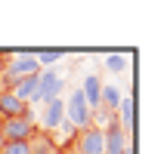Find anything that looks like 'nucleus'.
<instances>
[{"instance_id": "obj_1", "label": "nucleus", "mask_w": 161, "mask_h": 154, "mask_svg": "<svg viewBox=\"0 0 161 154\" xmlns=\"http://www.w3.org/2000/svg\"><path fill=\"white\" fill-rule=\"evenodd\" d=\"M0 133H3V142H31L34 139V120H31V114L3 120Z\"/></svg>"}, {"instance_id": "obj_2", "label": "nucleus", "mask_w": 161, "mask_h": 154, "mask_svg": "<svg viewBox=\"0 0 161 154\" xmlns=\"http://www.w3.org/2000/svg\"><path fill=\"white\" fill-rule=\"evenodd\" d=\"M28 74H40L34 56H16V59H9V62L3 65V77L13 80V83H19L22 77H28Z\"/></svg>"}, {"instance_id": "obj_3", "label": "nucleus", "mask_w": 161, "mask_h": 154, "mask_svg": "<svg viewBox=\"0 0 161 154\" xmlns=\"http://www.w3.org/2000/svg\"><path fill=\"white\" fill-rule=\"evenodd\" d=\"M127 148H130V133L121 130L118 120L108 130H102V154H124Z\"/></svg>"}, {"instance_id": "obj_4", "label": "nucleus", "mask_w": 161, "mask_h": 154, "mask_svg": "<svg viewBox=\"0 0 161 154\" xmlns=\"http://www.w3.org/2000/svg\"><path fill=\"white\" fill-rule=\"evenodd\" d=\"M62 90V77L56 71H40L37 74V93H34V102H50V99H59Z\"/></svg>"}, {"instance_id": "obj_5", "label": "nucleus", "mask_w": 161, "mask_h": 154, "mask_svg": "<svg viewBox=\"0 0 161 154\" xmlns=\"http://www.w3.org/2000/svg\"><path fill=\"white\" fill-rule=\"evenodd\" d=\"M75 151L78 154H102V130L99 126H84L78 133Z\"/></svg>"}, {"instance_id": "obj_6", "label": "nucleus", "mask_w": 161, "mask_h": 154, "mask_svg": "<svg viewBox=\"0 0 161 154\" xmlns=\"http://www.w3.org/2000/svg\"><path fill=\"white\" fill-rule=\"evenodd\" d=\"M65 117L75 123V126H90V108H87V102H84V96H80V90H75V96L65 102Z\"/></svg>"}, {"instance_id": "obj_7", "label": "nucleus", "mask_w": 161, "mask_h": 154, "mask_svg": "<svg viewBox=\"0 0 161 154\" xmlns=\"http://www.w3.org/2000/svg\"><path fill=\"white\" fill-rule=\"evenodd\" d=\"M28 114V105L16 99L9 90H0V117L3 120H13V117H25Z\"/></svg>"}, {"instance_id": "obj_8", "label": "nucleus", "mask_w": 161, "mask_h": 154, "mask_svg": "<svg viewBox=\"0 0 161 154\" xmlns=\"http://www.w3.org/2000/svg\"><path fill=\"white\" fill-rule=\"evenodd\" d=\"M16 99H22L25 105L28 102H34V93H37V74H28V77H22L19 83H13V90H9Z\"/></svg>"}, {"instance_id": "obj_9", "label": "nucleus", "mask_w": 161, "mask_h": 154, "mask_svg": "<svg viewBox=\"0 0 161 154\" xmlns=\"http://www.w3.org/2000/svg\"><path fill=\"white\" fill-rule=\"evenodd\" d=\"M80 96L87 102V108H99V96H102V83L96 74H90L84 80V86H80Z\"/></svg>"}, {"instance_id": "obj_10", "label": "nucleus", "mask_w": 161, "mask_h": 154, "mask_svg": "<svg viewBox=\"0 0 161 154\" xmlns=\"http://www.w3.org/2000/svg\"><path fill=\"white\" fill-rule=\"evenodd\" d=\"M62 120H65V102L62 99H50L47 108H43V123L53 130V126H59Z\"/></svg>"}, {"instance_id": "obj_11", "label": "nucleus", "mask_w": 161, "mask_h": 154, "mask_svg": "<svg viewBox=\"0 0 161 154\" xmlns=\"http://www.w3.org/2000/svg\"><path fill=\"white\" fill-rule=\"evenodd\" d=\"M118 114H121V120H118V126L124 130V133H130L133 130V99H121V105H118Z\"/></svg>"}, {"instance_id": "obj_12", "label": "nucleus", "mask_w": 161, "mask_h": 154, "mask_svg": "<svg viewBox=\"0 0 161 154\" xmlns=\"http://www.w3.org/2000/svg\"><path fill=\"white\" fill-rule=\"evenodd\" d=\"M121 99H124V96H121V90H118V86H112V83H108V86H102L99 102L105 105V108H118V105H121Z\"/></svg>"}, {"instance_id": "obj_13", "label": "nucleus", "mask_w": 161, "mask_h": 154, "mask_svg": "<svg viewBox=\"0 0 161 154\" xmlns=\"http://www.w3.org/2000/svg\"><path fill=\"white\" fill-rule=\"evenodd\" d=\"M0 154H31V142H3Z\"/></svg>"}, {"instance_id": "obj_14", "label": "nucleus", "mask_w": 161, "mask_h": 154, "mask_svg": "<svg viewBox=\"0 0 161 154\" xmlns=\"http://www.w3.org/2000/svg\"><path fill=\"white\" fill-rule=\"evenodd\" d=\"M105 68H108V71H121V68H124V56H108L105 59Z\"/></svg>"}, {"instance_id": "obj_15", "label": "nucleus", "mask_w": 161, "mask_h": 154, "mask_svg": "<svg viewBox=\"0 0 161 154\" xmlns=\"http://www.w3.org/2000/svg\"><path fill=\"white\" fill-rule=\"evenodd\" d=\"M37 59V65H53V62H59V53H43V56H34Z\"/></svg>"}, {"instance_id": "obj_16", "label": "nucleus", "mask_w": 161, "mask_h": 154, "mask_svg": "<svg viewBox=\"0 0 161 154\" xmlns=\"http://www.w3.org/2000/svg\"><path fill=\"white\" fill-rule=\"evenodd\" d=\"M3 65H6V59L0 56V77H3Z\"/></svg>"}, {"instance_id": "obj_17", "label": "nucleus", "mask_w": 161, "mask_h": 154, "mask_svg": "<svg viewBox=\"0 0 161 154\" xmlns=\"http://www.w3.org/2000/svg\"><path fill=\"white\" fill-rule=\"evenodd\" d=\"M124 154H133V148H127V151H124Z\"/></svg>"}]
</instances>
